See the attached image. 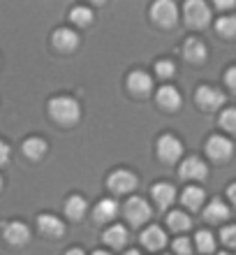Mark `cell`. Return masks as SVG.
I'll use <instances>...</instances> for the list:
<instances>
[{
	"label": "cell",
	"instance_id": "6da1fadb",
	"mask_svg": "<svg viewBox=\"0 0 236 255\" xmlns=\"http://www.w3.org/2000/svg\"><path fill=\"white\" fill-rule=\"evenodd\" d=\"M47 109H49L51 121H56L58 126H75L81 119L79 102L75 98H70V95H56V98H51Z\"/></svg>",
	"mask_w": 236,
	"mask_h": 255
},
{
	"label": "cell",
	"instance_id": "7a4b0ae2",
	"mask_svg": "<svg viewBox=\"0 0 236 255\" xmlns=\"http://www.w3.org/2000/svg\"><path fill=\"white\" fill-rule=\"evenodd\" d=\"M183 19L190 28H206L211 23V7L204 2V0H188L183 5Z\"/></svg>",
	"mask_w": 236,
	"mask_h": 255
},
{
	"label": "cell",
	"instance_id": "3957f363",
	"mask_svg": "<svg viewBox=\"0 0 236 255\" xmlns=\"http://www.w3.org/2000/svg\"><path fill=\"white\" fill-rule=\"evenodd\" d=\"M123 216H125V221H128L132 228H139V225L151 221L153 211H151L149 202L144 200V197H130V200L125 202V207H123Z\"/></svg>",
	"mask_w": 236,
	"mask_h": 255
},
{
	"label": "cell",
	"instance_id": "277c9868",
	"mask_svg": "<svg viewBox=\"0 0 236 255\" xmlns=\"http://www.w3.org/2000/svg\"><path fill=\"white\" fill-rule=\"evenodd\" d=\"M139 186V179H137L135 172L130 169H114L111 174L107 176V188L116 195H128Z\"/></svg>",
	"mask_w": 236,
	"mask_h": 255
},
{
	"label": "cell",
	"instance_id": "5b68a950",
	"mask_svg": "<svg viewBox=\"0 0 236 255\" xmlns=\"http://www.w3.org/2000/svg\"><path fill=\"white\" fill-rule=\"evenodd\" d=\"M151 19L160 28H174L178 23V7L171 0H157L151 7Z\"/></svg>",
	"mask_w": 236,
	"mask_h": 255
},
{
	"label": "cell",
	"instance_id": "8992f818",
	"mask_svg": "<svg viewBox=\"0 0 236 255\" xmlns=\"http://www.w3.org/2000/svg\"><path fill=\"white\" fill-rule=\"evenodd\" d=\"M156 151H157V158H160L162 162L171 165V162H176L183 155V144L176 134L167 132V134H160V137H157Z\"/></svg>",
	"mask_w": 236,
	"mask_h": 255
},
{
	"label": "cell",
	"instance_id": "52a82bcc",
	"mask_svg": "<svg viewBox=\"0 0 236 255\" xmlns=\"http://www.w3.org/2000/svg\"><path fill=\"white\" fill-rule=\"evenodd\" d=\"M195 102L197 107L204 109V112H216V109H220L225 105V93L213 86H199L195 91Z\"/></svg>",
	"mask_w": 236,
	"mask_h": 255
},
{
	"label": "cell",
	"instance_id": "ba28073f",
	"mask_svg": "<svg viewBox=\"0 0 236 255\" xmlns=\"http://www.w3.org/2000/svg\"><path fill=\"white\" fill-rule=\"evenodd\" d=\"M178 176H181L183 181H204L209 176V167H206V162L202 158L188 155L181 162V167H178Z\"/></svg>",
	"mask_w": 236,
	"mask_h": 255
},
{
	"label": "cell",
	"instance_id": "9c48e42d",
	"mask_svg": "<svg viewBox=\"0 0 236 255\" xmlns=\"http://www.w3.org/2000/svg\"><path fill=\"white\" fill-rule=\"evenodd\" d=\"M232 153H234V144L227 137H223V134L209 137V141H206V155H209L211 160L225 162L232 158Z\"/></svg>",
	"mask_w": 236,
	"mask_h": 255
},
{
	"label": "cell",
	"instance_id": "30bf717a",
	"mask_svg": "<svg viewBox=\"0 0 236 255\" xmlns=\"http://www.w3.org/2000/svg\"><path fill=\"white\" fill-rule=\"evenodd\" d=\"M51 44L61 54H72L79 47V35L72 28H56L54 35H51Z\"/></svg>",
	"mask_w": 236,
	"mask_h": 255
},
{
	"label": "cell",
	"instance_id": "8fae6325",
	"mask_svg": "<svg viewBox=\"0 0 236 255\" xmlns=\"http://www.w3.org/2000/svg\"><path fill=\"white\" fill-rule=\"evenodd\" d=\"M2 237L9 246H26L30 242V228L21 221H9L2 228Z\"/></svg>",
	"mask_w": 236,
	"mask_h": 255
},
{
	"label": "cell",
	"instance_id": "7c38bea8",
	"mask_svg": "<svg viewBox=\"0 0 236 255\" xmlns=\"http://www.w3.org/2000/svg\"><path fill=\"white\" fill-rule=\"evenodd\" d=\"M128 91L132 95H137V98H146V95H151V91H153V77H151L149 72H144V70L130 72Z\"/></svg>",
	"mask_w": 236,
	"mask_h": 255
},
{
	"label": "cell",
	"instance_id": "4fadbf2b",
	"mask_svg": "<svg viewBox=\"0 0 236 255\" xmlns=\"http://www.w3.org/2000/svg\"><path fill=\"white\" fill-rule=\"evenodd\" d=\"M156 102H157V107H162L164 112H176V109L181 107V93H178V88L176 86H160L157 88V93H156Z\"/></svg>",
	"mask_w": 236,
	"mask_h": 255
},
{
	"label": "cell",
	"instance_id": "5bb4252c",
	"mask_svg": "<svg viewBox=\"0 0 236 255\" xmlns=\"http://www.w3.org/2000/svg\"><path fill=\"white\" fill-rule=\"evenodd\" d=\"M37 228L44 237H51V239H58V237L65 235V223L54 214H40L37 216Z\"/></svg>",
	"mask_w": 236,
	"mask_h": 255
},
{
	"label": "cell",
	"instance_id": "9a60e30c",
	"mask_svg": "<svg viewBox=\"0 0 236 255\" xmlns=\"http://www.w3.org/2000/svg\"><path fill=\"white\" fill-rule=\"evenodd\" d=\"M206 56H209V49H206V44L199 37H188L183 42V58L188 63L199 65V63L206 61Z\"/></svg>",
	"mask_w": 236,
	"mask_h": 255
},
{
	"label": "cell",
	"instance_id": "2e32d148",
	"mask_svg": "<svg viewBox=\"0 0 236 255\" xmlns=\"http://www.w3.org/2000/svg\"><path fill=\"white\" fill-rule=\"evenodd\" d=\"M139 239H142V244L149 251H162L167 246V235H164V230L157 228V225H149V228L142 232Z\"/></svg>",
	"mask_w": 236,
	"mask_h": 255
},
{
	"label": "cell",
	"instance_id": "e0dca14e",
	"mask_svg": "<svg viewBox=\"0 0 236 255\" xmlns=\"http://www.w3.org/2000/svg\"><path fill=\"white\" fill-rule=\"evenodd\" d=\"M151 195H153V200H156V204L160 209H167L174 204L176 200V188L171 186V183L167 181H157L153 188H151Z\"/></svg>",
	"mask_w": 236,
	"mask_h": 255
},
{
	"label": "cell",
	"instance_id": "ac0fdd59",
	"mask_svg": "<svg viewBox=\"0 0 236 255\" xmlns=\"http://www.w3.org/2000/svg\"><path fill=\"white\" fill-rule=\"evenodd\" d=\"M118 216V202L111 200V197H104L95 204L93 209V218L95 223H111Z\"/></svg>",
	"mask_w": 236,
	"mask_h": 255
},
{
	"label": "cell",
	"instance_id": "d6986e66",
	"mask_svg": "<svg viewBox=\"0 0 236 255\" xmlns=\"http://www.w3.org/2000/svg\"><path fill=\"white\" fill-rule=\"evenodd\" d=\"M102 242L107 246H111V249H125V244H128V228L125 225H111V228L104 230Z\"/></svg>",
	"mask_w": 236,
	"mask_h": 255
},
{
	"label": "cell",
	"instance_id": "ffe728a7",
	"mask_svg": "<svg viewBox=\"0 0 236 255\" xmlns=\"http://www.w3.org/2000/svg\"><path fill=\"white\" fill-rule=\"evenodd\" d=\"M47 148H49V144L42 139V137H28V139L21 144L23 155L30 158V160H42V158L47 155Z\"/></svg>",
	"mask_w": 236,
	"mask_h": 255
},
{
	"label": "cell",
	"instance_id": "44dd1931",
	"mask_svg": "<svg viewBox=\"0 0 236 255\" xmlns=\"http://www.w3.org/2000/svg\"><path fill=\"white\" fill-rule=\"evenodd\" d=\"M88 211V202L86 197H81V195H70L68 200H65V216H68L70 221H81Z\"/></svg>",
	"mask_w": 236,
	"mask_h": 255
},
{
	"label": "cell",
	"instance_id": "7402d4cb",
	"mask_svg": "<svg viewBox=\"0 0 236 255\" xmlns=\"http://www.w3.org/2000/svg\"><path fill=\"white\" fill-rule=\"evenodd\" d=\"M204 218L209 223H225L230 218V207H227L223 200H213L204 209Z\"/></svg>",
	"mask_w": 236,
	"mask_h": 255
},
{
	"label": "cell",
	"instance_id": "603a6c76",
	"mask_svg": "<svg viewBox=\"0 0 236 255\" xmlns=\"http://www.w3.org/2000/svg\"><path fill=\"white\" fill-rule=\"evenodd\" d=\"M181 202L190 211H199L204 204V190L199 188V186H188V188L181 193Z\"/></svg>",
	"mask_w": 236,
	"mask_h": 255
},
{
	"label": "cell",
	"instance_id": "cb8c5ba5",
	"mask_svg": "<svg viewBox=\"0 0 236 255\" xmlns=\"http://www.w3.org/2000/svg\"><path fill=\"white\" fill-rule=\"evenodd\" d=\"M190 225H192V221L185 211H171L167 216V228L174 230V232H188Z\"/></svg>",
	"mask_w": 236,
	"mask_h": 255
},
{
	"label": "cell",
	"instance_id": "d4e9b609",
	"mask_svg": "<svg viewBox=\"0 0 236 255\" xmlns=\"http://www.w3.org/2000/svg\"><path fill=\"white\" fill-rule=\"evenodd\" d=\"M216 30L218 35H223L225 40H234L236 37V16L234 14H225L216 21Z\"/></svg>",
	"mask_w": 236,
	"mask_h": 255
},
{
	"label": "cell",
	"instance_id": "484cf974",
	"mask_svg": "<svg viewBox=\"0 0 236 255\" xmlns=\"http://www.w3.org/2000/svg\"><path fill=\"white\" fill-rule=\"evenodd\" d=\"M195 246L199 253L209 255L216 251V237H213V232H209V230H199L195 235Z\"/></svg>",
	"mask_w": 236,
	"mask_h": 255
},
{
	"label": "cell",
	"instance_id": "4316f807",
	"mask_svg": "<svg viewBox=\"0 0 236 255\" xmlns=\"http://www.w3.org/2000/svg\"><path fill=\"white\" fill-rule=\"evenodd\" d=\"M70 19L75 21L77 26H90V23H93V9H90V7H86V5H77V7H72V9H70Z\"/></svg>",
	"mask_w": 236,
	"mask_h": 255
},
{
	"label": "cell",
	"instance_id": "83f0119b",
	"mask_svg": "<svg viewBox=\"0 0 236 255\" xmlns=\"http://www.w3.org/2000/svg\"><path fill=\"white\" fill-rule=\"evenodd\" d=\"M156 74L160 77V79H171V77L176 74L174 61H169V58H164V61H157L156 63Z\"/></svg>",
	"mask_w": 236,
	"mask_h": 255
},
{
	"label": "cell",
	"instance_id": "f1b7e54d",
	"mask_svg": "<svg viewBox=\"0 0 236 255\" xmlns=\"http://www.w3.org/2000/svg\"><path fill=\"white\" fill-rule=\"evenodd\" d=\"M220 126H223V130H227V132L236 134V109H225L223 114H220Z\"/></svg>",
	"mask_w": 236,
	"mask_h": 255
},
{
	"label": "cell",
	"instance_id": "f546056e",
	"mask_svg": "<svg viewBox=\"0 0 236 255\" xmlns=\"http://www.w3.org/2000/svg\"><path fill=\"white\" fill-rule=\"evenodd\" d=\"M174 253L176 255H192V239H188V237H176Z\"/></svg>",
	"mask_w": 236,
	"mask_h": 255
},
{
	"label": "cell",
	"instance_id": "4dcf8cb0",
	"mask_svg": "<svg viewBox=\"0 0 236 255\" xmlns=\"http://www.w3.org/2000/svg\"><path fill=\"white\" fill-rule=\"evenodd\" d=\"M220 239H223L225 246L236 249V225H225L223 232H220Z\"/></svg>",
	"mask_w": 236,
	"mask_h": 255
},
{
	"label": "cell",
	"instance_id": "1f68e13d",
	"mask_svg": "<svg viewBox=\"0 0 236 255\" xmlns=\"http://www.w3.org/2000/svg\"><path fill=\"white\" fill-rule=\"evenodd\" d=\"M9 158H12V148H9V144L5 139H0V167H5Z\"/></svg>",
	"mask_w": 236,
	"mask_h": 255
},
{
	"label": "cell",
	"instance_id": "d6a6232c",
	"mask_svg": "<svg viewBox=\"0 0 236 255\" xmlns=\"http://www.w3.org/2000/svg\"><path fill=\"white\" fill-rule=\"evenodd\" d=\"M225 84H227V88H230V91H234V93H236V65L230 67V70L225 72Z\"/></svg>",
	"mask_w": 236,
	"mask_h": 255
},
{
	"label": "cell",
	"instance_id": "836d02e7",
	"mask_svg": "<svg viewBox=\"0 0 236 255\" xmlns=\"http://www.w3.org/2000/svg\"><path fill=\"white\" fill-rule=\"evenodd\" d=\"M236 2L234 0H216V7L218 9H230V7H234Z\"/></svg>",
	"mask_w": 236,
	"mask_h": 255
},
{
	"label": "cell",
	"instance_id": "e575fe53",
	"mask_svg": "<svg viewBox=\"0 0 236 255\" xmlns=\"http://www.w3.org/2000/svg\"><path fill=\"white\" fill-rule=\"evenodd\" d=\"M227 197H230V202H232V204H236V181L232 183L230 188H227Z\"/></svg>",
	"mask_w": 236,
	"mask_h": 255
},
{
	"label": "cell",
	"instance_id": "d590c367",
	"mask_svg": "<svg viewBox=\"0 0 236 255\" xmlns=\"http://www.w3.org/2000/svg\"><path fill=\"white\" fill-rule=\"evenodd\" d=\"M65 255H86V253H83V251H81V249H70Z\"/></svg>",
	"mask_w": 236,
	"mask_h": 255
},
{
	"label": "cell",
	"instance_id": "8d00e7d4",
	"mask_svg": "<svg viewBox=\"0 0 236 255\" xmlns=\"http://www.w3.org/2000/svg\"><path fill=\"white\" fill-rule=\"evenodd\" d=\"M125 255H142V253H139L137 249H130V251H125Z\"/></svg>",
	"mask_w": 236,
	"mask_h": 255
},
{
	"label": "cell",
	"instance_id": "74e56055",
	"mask_svg": "<svg viewBox=\"0 0 236 255\" xmlns=\"http://www.w3.org/2000/svg\"><path fill=\"white\" fill-rule=\"evenodd\" d=\"M93 255H111L109 251H93Z\"/></svg>",
	"mask_w": 236,
	"mask_h": 255
},
{
	"label": "cell",
	"instance_id": "f35d334b",
	"mask_svg": "<svg viewBox=\"0 0 236 255\" xmlns=\"http://www.w3.org/2000/svg\"><path fill=\"white\" fill-rule=\"evenodd\" d=\"M0 190H2V176H0Z\"/></svg>",
	"mask_w": 236,
	"mask_h": 255
},
{
	"label": "cell",
	"instance_id": "ab89813d",
	"mask_svg": "<svg viewBox=\"0 0 236 255\" xmlns=\"http://www.w3.org/2000/svg\"><path fill=\"white\" fill-rule=\"evenodd\" d=\"M220 255H234V253H220Z\"/></svg>",
	"mask_w": 236,
	"mask_h": 255
}]
</instances>
